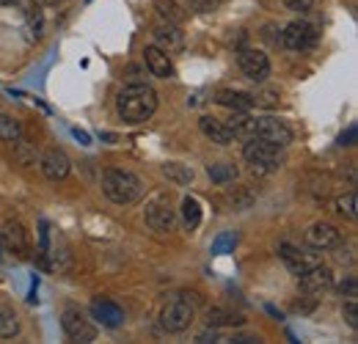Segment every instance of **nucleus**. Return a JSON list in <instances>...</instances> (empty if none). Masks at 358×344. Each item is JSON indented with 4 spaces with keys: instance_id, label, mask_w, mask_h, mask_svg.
Wrapping results in <instances>:
<instances>
[{
    "instance_id": "1",
    "label": "nucleus",
    "mask_w": 358,
    "mask_h": 344,
    "mask_svg": "<svg viewBox=\"0 0 358 344\" xmlns=\"http://www.w3.org/2000/svg\"><path fill=\"white\" fill-rule=\"evenodd\" d=\"M116 110H119L122 122H127V124H143L157 110V91L152 86H146V83H130V86H124L119 91Z\"/></svg>"
},
{
    "instance_id": "2",
    "label": "nucleus",
    "mask_w": 358,
    "mask_h": 344,
    "mask_svg": "<svg viewBox=\"0 0 358 344\" xmlns=\"http://www.w3.org/2000/svg\"><path fill=\"white\" fill-rule=\"evenodd\" d=\"M102 193L108 201L119 207H130L143 196V182L141 176L127 169H108L102 173Z\"/></svg>"
},
{
    "instance_id": "3",
    "label": "nucleus",
    "mask_w": 358,
    "mask_h": 344,
    "mask_svg": "<svg viewBox=\"0 0 358 344\" xmlns=\"http://www.w3.org/2000/svg\"><path fill=\"white\" fill-rule=\"evenodd\" d=\"M243 157L251 163V171L265 176V173L278 171L284 166V157H281V149L278 146H270L259 138H248L245 146H243Z\"/></svg>"
},
{
    "instance_id": "4",
    "label": "nucleus",
    "mask_w": 358,
    "mask_h": 344,
    "mask_svg": "<svg viewBox=\"0 0 358 344\" xmlns=\"http://www.w3.org/2000/svg\"><path fill=\"white\" fill-rule=\"evenodd\" d=\"M193 317H196V311H193V303L187 301V295H171L160 311V325L169 334H182L190 328Z\"/></svg>"
},
{
    "instance_id": "5",
    "label": "nucleus",
    "mask_w": 358,
    "mask_h": 344,
    "mask_svg": "<svg viewBox=\"0 0 358 344\" xmlns=\"http://www.w3.org/2000/svg\"><path fill=\"white\" fill-rule=\"evenodd\" d=\"M143 220L152 231L157 234H166L174 229L177 223V210L171 207V199L169 193H155L149 201H146V210H143Z\"/></svg>"
},
{
    "instance_id": "6",
    "label": "nucleus",
    "mask_w": 358,
    "mask_h": 344,
    "mask_svg": "<svg viewBox=\"0 0 358 344\" xmlns=\"http://www.w3.org/2000/svg\"><path fill=\"white\" fill-rule=\"evenodd\" d=\"M61 328H64V334H66L72 342H94V339H96L94 322H91L80 308H72V306L64 308V314H61Z\"/></svg>"
},
{
    "instance_id": "7",
    "label": "nucleus",
    "mask_w": 358,
    "mask_h": 344,
    "mask_svg": "<svg viewBox=\"0 0 358 344\" xmlns=\"http://www.w3.org/2000/svg\"><path fill=\"white\" fill-rule=\"evenodd\" d=\"M281 44L292 52H306L317 44V28L306 20H295L281 31Z\"/></svg>"
},
{
    "instance_id": "8",
    "label": "nucleus",
    "mask_w": 358,
    "mask_h": 344,
    "mask_svg": "<svg viewBox=\"0 0 358 344\" xmlns=\"http://www.w3.org/2000/svg\"><path fill=\"white\" fill-rule=\"evenodd\" d=\"M254 138L265 141V143H270V146L287 149V146L292 143V129L287 127L281 119L262 116V119H257V124H254Z\"/></svg>"
},
{
    "instance_id": "9",
    "label": "nucleus",
    "mask_w": 358,
    "mask_h": 344,
    "mask_svg": "<svg viewBox=\"0 0 358 344\" xmlns=\"http://www.w3.org/2000/svg\"><path fill=\"white\" fill-rule=\"evenodd\" d=\"M237 64H240V72L254 80V83H265L270 78V58L262 52V50H240L237 55Z\"/></svg>"
},
{
    "instance_id": "10",
    "label": "nucleus",
    "mask_w": 358,
    "mask_h": 344,
    "mask_svg": "<svg viewBox=\"0 0 358 344\" xmlns=\"http://www.w3.org/2000/svg\"><path fill=\"white\" fill-rule=\"evenodd\" d=\"M303 237H306V245L314 251H331L342 243V231L334 223H312Z\"/></svg>"
},
{
    "instance_id": "11",
    "label": "nucleus",
    "mask_w": 358,
    "mask_h": 344,
    "mask_svg": "<svg viewBox=\"0 0 358 344\" xmlns=\"http://www.w3.org/2000/svg\"><path fill=\"white\" fill-rule=\"evenodd\" d=\"M278 257H281V261L287 264V270H289L292 275H303V273H309L312 267L320 264V257H317V254H306V251H301V248H295V245H289V243H281V245H278Z\"/></svg>"
},
{
    "instance_id": "12",
    "label": "nucleus",
    "mask_w": 358,
    "mask_h": 344,
    "mask_svg": "<svg viewBox=\"0 0 358 344\" xmlns=\"http://www.w3.org/2000/svg\"><path fill=\"white\" fill-rule=\"evenodd\" d=\"M39 169L45 173L50 182H58V179H66L72 171V160L66 157L64 149H47L45 155L39 157Z\"/></svg>"
},
{
    "instance_id": "13",
    "label": "nucleus",
    "mask_w": 358,
    "mask_h": 344,
    "mask_svg": "<svg viewBox=\"0 0 358 344\" xmlns=\"http://www.w3.org/2000/svg\"><path fill=\"white\" fill-rule=\"evenodd\" d=\"M0 237H3V248H8L17 257H28V251H31V234H28V229L20 220H8L6 223V231H0Z\"/></svg>"
},
{
    "instance_id": "14",
    "label": "nucleus",
    "mask_w": 358,
    "mask_h": 344,
    "mask_svg": "<svg viewBox=\"0 0 358 344\" xmlns=\"http://www.w3.org/2000/svg\"><path fill=\"white\" fill-rule=\"evenodd\" d=\"M91 317L105 328H122L124 325V308L119 303L108 301V298H94L91 301Z\"/></svg>"
},
{
    "instance_id": "15",
    "label": "nucleus",
    "mask_w": 358,
    "mask_h": 344,
    "mask_svg": "<svg viewBox=\"0 0 358 344\" xmlns=\"http://www.w3.org/2000/svg\"><path fill=\"white\" fill-rule=\"evenodd\" d=\"M298 281H301V289H303L306 295H320V292H325V289L334 287V270L320 261L309 273L298 275Z\"/></svg>"
},
{
    "instance_id": "16",
    "label": "nucleus",
    "mask_w": 358,
    "mask_h": 344,
    "mask_svg": "<svg viewBox=\"0 0 358 344\" xmlns=\"http://www.w3.org/2000/svg\"><path fill=\"white\" fill-rule=\"evenodd\" d=\"M143 61H146V69H149L155 78H160V80L174 78V64H171V55H169L166 50H160L157 44L143 47Z\"/></svg>"
},
{
    "instance_id": "17",
    "label": "nucleus",
    "mask_w": 358,
    "mask_h": 344,
    "mask_svg": "<svg viewBox=\"0 0 358 344\" xmlns=\"http://www.w3.org/2000/svg\"><path fill=\"white\" fill-rule=\"evenodd\" d=\"M199 129H201V135H204L207 141H213V143H218V146H231V143H234V135L229 132L226 122L215 119V116H201V119H199Z\"/></svg>"
},
{
    "instance_id": "18",
    "label": "nucleus",
    "mask_w": 358,
    "mask_h": 344,
    "mask_svg": "<svg viewBox=\"0 0 358 344\" xmlns=\"http://www.w3.org/2000/svg\"><path fill=\"white\" fill-rule=\"evenodd\" d=\"M213 102L229 108V110H251L254 108V94H245V91H231V88H218L213 94Z\"/></svg>"
},
{
    "instance_id": "19",
    "label": "nucleus",
    "mask_w": 358,
    "mask_h": 344,
    "mask_svg": "<svg viewBox=\"0 0 358 344\" xmlns=\"http://www.w3.org/2000/svg\"><path fill=\"white\" fill-rule=\"evenodd\" d=\"M155 44L166 52H174V50H182L185 47V34L179 31V25H171V22H163L155 28Z\"/></svg>"
},
{
    "instance_id": "20",
    "label": "nucleus",
    "mask_w": 358,
    "mask_h": 344,
    "mask_svg": "<svg viewBox=\"0 0 358 344\" xmlns=\"http://www.w3.org/2000/svg\"><path fill=\"white\" fill-rule=\"evenodd\" d=\"M254 124H257V119H251L248 110H231V119L226 122V127L234 135V141H248V138H254Z\"/></svg>"
},
{
    "instance_id": "21",
    "label": "nucleus",
    "mask_w": 358,
    "mask_h": 344,
    "mask_svg": "<svg viewBox=\"0 0 358 344\" xmlns=\"http://www.w3.org/2000/svg\"><path fill=\"white\" fill-rule=\"evenodd\" d=\"M155 11L163 22H171V25H182L187 20V11L179 6L177 0H155Z\"/></svg>"
},
{
    "instance_id": "22",
    "label": "nucleus",
    "mask_w": 358,
    "mask_h": 344,
    "mask_svg": "<svg viewBox=\"0 0 358 344\" xmlns=\"http://www.w3.org/2000/svg\"><path fill=\"white\" fill-rule=\"evenodd\" d=\"M20 334V317L14 306L0 303V339H14Z\"/></svg>"
},
{
    "instance_id": "23",
    "label": "nucleus",
    "mask_w": 358,
    "mask_h": 344,
    "mask_svg": "<svg viewBox=\"0 0 358 344\" xmlns=\"http://www.w3.org/2000/svg\"><path fill=\"white\" fill-rule=\"evenodd\" d=\"M182 223H185V229L187 231H193V229H199V223H201V204H199V199H193V196H185L182 199Z\"/></svg>"
},
{
    "instance_id": "24",
    "label": "nucleus",
    "mask_w": 358,
    "mask_h": 344,
    "mask_svg": "<svg viewBox=\"0 0 358 344\" xmlns=\"http://www.w3.org/2000/svg\"><path fill=\"white\" fill-rule=\"evenodd\" d=\"M207 325L210 328H224V325H245V320L234 311H226V308H210L207 311Z\"/></svg>"
},
{
    "instance_id": "25",
    "label": "nucleus",
    "mask_w": 358,
    "mask_h": 344,
    "mask_svg": "<svg viewBox=\"0 0 358 344\" xmlns=\"http://www.w3.org/2000/svg\"><path fill=\"white\" fill-rule=\"evenodd\" d=\"M163 173L169 176V182H174V185H190L193 179H196V173L190 166H182V163H166L163 166Z\"/></svg>"
},
{
    "instance_id": "26",
    "label": "nucleus",
    "mask_w": 358,
    "mask_h": 344,
    "mask_svg": "<svg viewBox=\"0 0 358 344\" xmlns=\"http://www.w3.org/2000/svg\"><path fill=\"white\" fill-rule=\"evenodd\" d=\"M210 179L215 182V185H226V182H234L237 179V169H234V163H213L210 169Z\"/></svg>"
},
{
    "instance_id": "27",
    "label": "nucleus",
    "mask_w": 358,
    "mask_h": 344,
    "mask_svg": "<svg viewBox=\"0 0 358 344\" xmlns=\"http://www.w3.org/2000/svg\"><path fill=\"white\" fill-rule=\"evenodd\" d=\"M20 138H22V127H20V122H17L14 116L0 113V141H11V143H17Z\"/></svg>"
},
{
    "instance_id": "28",
    "label": "nucleus",
    "mask_w": 358,
    "mask_h": 344,
    "mask_svg": "<svg viewBox=\"0 0 358 344\" xmlns=\"http://www.w3.org/2000/svg\"><path fill=\"white\" fill-rule=\"evenodd\" d=\"M336 213L345 217H350V220H356L358 217V196L353 193V190L336 199Z\"/></svg>"
},
{
    "instance_id": "29",
    "label": "nucleus",
    "mask_w": 358,
    "mask_h": 344,
    "mask_svg": "<svg viewBox=\"0 0 358 344\" xmlns=\"http://www.w3.org/2000/svg\"><path fill=\"white\" fill-rule=\"evenodd\" d=\"M224 6V0H187V8L196 14H213Z\"/></svg>"
},
{
    "instance_id": "30",
    "label": "nucleus",
    "mask_w": 358,
    "mask_h": 344,
    "mask_svg": "<svg viewBox=\"0 0 358 344\" xmlns=\"http://www.w3.org/2000/svg\"><path fill=\"white\" fill-rule=\"evenodd\" d=\"M342 314H345V320H348V325L358 331V295H350L345 306H342Z\"/></svg>"
},
{
    "instance_id": "31",
    "label": "nucleus",
    "mask_w": 358,
    "mask_h": 344,
    "mask_svg": "<svg viewBox=\"0 0 358 344\" xmlns=\"http://www.w3.org/2000/svg\"><path fill=\"white\" fill-rule=\"evenodd\" d=\"M237 245V231H226L221 234L215 243H213V254H226L229 248H234Z\"/></svg>"
},
{
    "instance_id": "32",
    "label": "nucleus",
    "mask_w": 358,
    "mask_h": 344,
    "mask_svg": "<svg viewBox=\"0 0 358 344\" xmlns=\"http://www.w3.org/2000/svg\"><path fill=\"white\" fill-rule=\"evenodd\" d=\"M42 22H45V20H42V8H39V6L31 8V11H28V31H31V36H36V39L42 36Z\"/></svg>"
},
{
    "instance_id": "33",
    "label": "nucleus",
    "mask_w": 358,
    "mask_h": 344,
    "mask_svg": "<svg viewBox=\"0 0 358 344\" xmlns=\"http://www.w3.org/2000/svg\"><path fill=\"white\" fill-rule=\"evenodd\" d=\"M278 102V91H262V94H254V105H265L273 108Z\"/></svg>"
},
{
    "instance_id": "34",
    "label": "nucleus",
    "mask_w": 358,
    "mask_h": 344,
    "mask_svg": "<svg viewBox=\"0 0 358 344\" xmlns=\"http://www.w3.org/2000/svg\"><path fill=\"white\" fill-rule=\"evenodd\" d=\"M339 289H342V295H348V298H350V295H358V281H356V275H348V281H345V284H342Z\"/></svg>"
},
{
    "instance_id": "35",
    "label": "nucleus",
    "mask_w": 358,
    "mask_h": 344,
    "mask_svg": "<svg viewBox=\"0 0 358 344\" xmlns=\"http://www.w3.org/2000/svg\"><path fill=\"white\" fill-rule=\"evenodd\" d=\"M356 132H358V127H356V124H350V127H348V132L339 138V146H356Z\"/></svg>"
},
{
    "instance_id": "36",
    "label": "nucleus",
    "mask_w": 358,
    "mask_h": 344,
    "mask_svg": "<svg viewBox=\"0 0 358 344\" xmlns=\"http://www.w3.org/2000/svg\"><path fill=\"white\" fill-rule=\"evenodd\" d=\"M287 3V8H292V11H309L314 6V0H284Z\"/></svg>"
},
{
    "instance_id": "37",
    "label": "nucleus",
    "mask_w": 358,
    "mask_h": 344,
    "mask_svg": "<svg viewBox=\"0 0 358 344\" xmlns=\"http://www.w3.org/2000/svg\"><path fill=\"white\" fill-rule=\"evenodd\" d=\"M17 157H20V163H22V166H34V160H36V157H31V155L25 152V146H22V143H17Z\"/></svg>"
},
{
    "instance_id": "38",
    "label": "nucleus",
    "mask_w": 358,
    "mask_h": 344,
    "mask_svg": "<svg viewBox=\"0 0 358 344\" xmlns=\"http://www.w3.org/2000/svg\"><path fill=\"white\" fill-rule=\"evenodd\" d=\"M36 3H39V6H55L58 0H36Z\"/></svg>"
},
{
    "instance_id": "39",
    "label": "nucleus",
    "mask_w": 358,
    "mask_h": 344,
    "mask_svg": "<svg viewBox=\"0 0 358 344\" xmlns=\"http://www.w3.org/2000/svg\"><path fill=\"white\" fill-rule=\"evenodd\" d=\"M11 3H14V0H0V6H11Z\"/></svg>"
},
{
    "instance_id": "40",
    "label": "nucleus",
    "mask_w": 358,
    "mask_h": 344,
    "mask_svg": "<svg viewBox=\"0 0 358 344\" xmlns=\"http://www.w3.org/2000/svg\"><path fill=\"white\" fill-rule=\"evenodd\" d=\"M0 257H3V237H0Z\"/></svg>"
}]
</instances>
